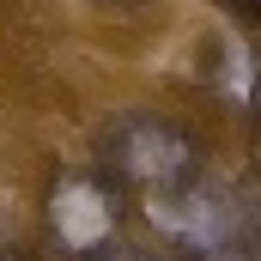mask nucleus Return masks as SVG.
Returning <instances> with one entry per match:
<instances>
[{
    "instance_id": "f257e3e1",
    "label": "nucleus",
    "mask_w": 261,
    "mask_h": 261,
    "mask_svg": "<svg viewBox=\"0 0 261 261\" xmlns=\"http://www.w3.org/2000/svg\"><path fill=\"white\" fill-rule=\"evenodd\" d=\"M91 164L122 189V195L158 200L189 189L195 176H206V146L195 128H182L176 116H158V110H122L97 128L91 146Z\"/></svg>"
},
{
    "instance_id": "f03ea898",
    "label": "nucleus",
    "mask_w": 261,
    "mask_h": 261,
    "mask_svg": "<svg viewBox=\"0 0 261 261\" xmlns=\"http://www.w3.org/2000/svg\"><path fill=\"white\" fill-rule=\"evenodd\" d=\"M43 225L61 261H97L122 243L128 225V195L91 164V170H55L43 195Z\"/></svg>"
},
{
    "instance_id": "7ed1b4c3",
    "label": "nucleus",
    "mask_w": 261,
    "mask_h": 261,
    "mask_svg": "<svg viewBox=\"0 0 261 261\" xmlns=\"http://www.w3.org/2000/svg\"><path fill=\"white\" fill-rule=\"evenodd\" d=\"M146 213L158 219V231L170 237L176 261H225L249 255V200H237L231 189H213L206 176H195L176 195L146 200Z\"/></svg>"
},
{
    "instance_id": "20e7f679",
    "label": "nucleus",
    "mask_w": 261,
    "mask_h": 261,
    "mask_svg": "<svg viewBox=\"0 0 261 261\" xmlns=\"http://www.w3.org/2000/svg\"><path fill=\"white\" fill-rule=\"evenodd\" d=\"M249 255L261 261V206H249Z\"/></svg>"
},
{
    "instance_id": "39448f33",
    "label": "nucleus",
    "mask_w": 261,
    "mask_h": 261,
    "mask_svg": "<svg viewBox=\"0 0 261 261\" xmlns=\"http://www.w3.org/2000/svg\"><path fill=\"white\" fill-rule=\"evenodd\" d=\"M225 6H237L243 18H255V24H261V0H225Z\"/></svg>"
},
{
    "instance_id": "423d86ee",
    "label": "nucleus",
    "mask_w": 261,
    "mask_h": 261,
    "mask_svg": "<svg viewBox=\"0 0 261 261\" xmlns=\"http://www.w3.org/2000/svg\"><path fill=\"white\" fill-rule=\"evenodd\" d=\"M249 110H255V122H261V61H255V91H249Z\"/></svg>"
},
{
    "instance_id": "0eeeda50",
    "label": "nucleus",
    "mask_w": 261,
    "mask_h": 261,
    "mask_svg": "<svg viewBox=\"0 0 261 261\" xmlns=\"http://www.w3.org/2000/svg\"><path fill=\"white\" fill-rule=\"evenodd\" d=\"M97 6H110V12H134V6H146V0H97Z\"/></svg>"
},
{
    "instance_id": "6e6552de",
    "label": "nucleus",
    "mask_w": 261,
    "mask_h": 261,
    "mask_svg": "<svg viewBox=\"0 0 261 261\" xmlns=\"http://www.w3.org/2000/svg\"><path fill=\"white\" fill-rule=\"evenodd\" d=\"M0 261H31L24 249H12V243H0Z\"/></svg>"
},
{
    "instance_id": "1a4fd4ad",
    "label": "nucleus",
    "mask_w": 261,
    "mask_h": 261,
    "mask_svg": "<svg viewBox=\"0 0 261 261\" xmlns=\"http://www.w3.org/2000/svg\"><path fill=\"white\" fill-rule=\"evenodd\" d=\"M255 170H261V146H255Z\"/></svg>"
}]
</instances>
